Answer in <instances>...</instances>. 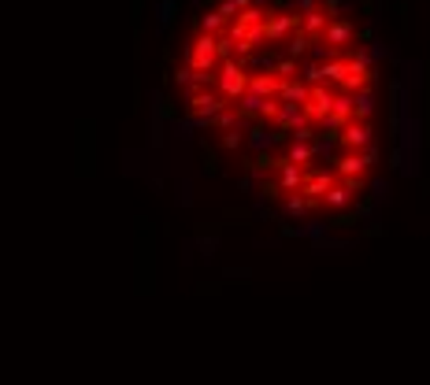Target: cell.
I'll list each match as a JSON object with an SVG mask.
<instances>
[{"mask_svg":"<svg viewBox=\"0 0 430 385\" xmlns=\"http://www.w3.org/2000/svg\"><path fill=\"white\" fill-rule=\"evenodd\" d=\"M308 82H301V78H285L282 85H278V104H304L308 100Z\"/></svg>","mask_w":430,"mask_h":385,"instance_id":"cell-13","label":"cell"},{"mask_svg":"<svg viewBox=\"0 0 430 385\" xmlns=\"http://www.w3.org/2000/svg\"><path fill=\"white\" fill-rule=\"evenodd\" d=\"M285 45H290V48H285V56H290V59H297V56H304L308 48H311V37L297 30V34H290V41H285Z\"/></svg>","mask_w":430,"mask_h":385,"instance_id":"cell-20","label":"cell"},{"mask_svg":"<svg viewBox=\"0 0 430 385\" xmlns=\"http://www.w3.org/2000/svg\"><path fill=\"white\" fill-rule=\"evenodd\" d=\"M175 82H178L182 89H186V93H193V89H201V78H197V74H193L189 67H178V71H175Z\"/></svg>","mask_w":430,"mask_h":385,"instance_id":"cell-26","label":"cell"},{"mask_svg":"<svg viewBox=\"0 0 430 385\" xmlns=\"http://www.w3.org/2000/svg\"><path fill=\"white\" fill-rule=\"evenodd\" d=\"M171 119V104L163 100V93H152V148L163 145V122Z\"/></svg>","mask_w":430,"mask_h":385,"instance_id":"cell-8","label":"cell"},{"mask_svg":"<svg viewBox=\"0 0 430 385\" xmlns=\"http://www.w3.org/2000/svg\"><path fill=\"white\" fill-rule=\"evenodd\" d=\"M197 248H201V255H212L219 248V234H197Z\"/></svg>","mask_w":430,"mask_h":385,"instance_id":"cell-29","label":"cell"},{"mask_svg":"<svg viewBox=\"0 0 430 385\" xmlns=\"http://www.w3.org/2000/svg\"><path fill=\"white\" fill-rule=\"evenodd\" d=\"M212 126H219V130H238V126H241L238 108H223V111H219L215 119H212Z\"/></svg>","mask_w":430,"mask_h":385,"instance_id":"cell-21","label":"cell"},{"mask_svg":"<svg viewBox=\"0 0 430 385\" xmlns=\"http://www.w3.org/2000/svg\"><path fill=\"white\" fill-rule=\"evenodd\" d=\"M297 30H301V15H278V11H267V19H264V41L267 45H278Z\"/></svg>","mask_w":430,"mask_h":385,"instance_id":"cell-4","label":"cell"},{"mask_svg":"<svg viewBox=\"0 0 430 385\" xmlns=\"http://www.w3.org/2000/svg\"><path fill=\"white\" fill-rule=\"evenodd\" d=\"M301 111H304V119L311 126H319L334 111V85H311L308 89V100L301 104Z\"/></svg>","mask_w":430,"mask_h":385,"instance_id":"cell-3","label":"cell"},{"mask_svg":"<svg viewBox=\"0 0 430 385\" xmlns=\"http://www.w3.org/2000/svg\"><path fill=\"white\" fill-rule=\"evenodd\" d=\"M186 104H189V111L197 115V119L212 122L215 115L227 108V100H223V93H201V89H193V93H186Z\"/></svg>","mask_w":430,"mask_h":385,"instance_id":"cell-6","label":"cell"},{"mask_svg":"<svg viewBox=\"0 0 430 385\" xmlns=\"http://www.w3.org/2000/svg\"><path fill=\"white\" fill-rule=\"evenodd\" d=\"M371 141H375L371 122H356V119H349V122H345V130H342V137H337V148H342V152H360V148H368Z\"/></svg>","mask_w":430,"mask_h":385,"instance_id":"cell-5","label":"cell"},{"mask_svg":"<svg viewBox=\"0 0 430 385\" xmlns=\"http://www.w3.org/2000/svg\"><path fill=\"white\" fill-rule=\"evenodd\" d=\"M308 119H304V111H301V104H282L278 108V115H275V126L282 134H293V130H301Z\"/></svg>","mask_w":430,"mask_h":385,"instance_id":"cell-11","label":"cell"},{"mask_svg":"<svg viewBox=\"0 0 430 385\" xmlns=\"http://www.w3.org/2000/svg\"><path fill=\"white\" fill-rule=\"evenodd\" d=\"M386 192H389V186H386V182H375V186H371V197H379V200H386Z\"/></svg>","mask_w":430,"mask_h":385,"instance_id":"cell-31","label":"cell"},{"mask_svg":"<svg viewBox=\"0 0 430 385\" xmlns=\"http://www.w3.org/2000/svg\"><path fill=\"white\" fill-rule=\"evenodd\" d=\"M249 267H227V278H249Z\"/></svg>","mask_w":430,"mask_h":385,"instance_id":"cell-30","label":"cell"},{"mask_svg":"<svg viewBox=\"0 0 430 385\" xmlns=\"http://www.w3.org/2000/svg\"><path fill=\"white\" fill-rule=\"evenodd\" d=\"M230 27V22L219 15V11H208V15H201V34H223Z\"/></svg>","mask_w":430,"mask_h":385,"instance_id":"cell-22","label":"cell"},{"mask_svg":"<svg viewBox=\"0 0 430 385\" xmlns=\"http://www.w3.org/2000/svg\"><path fill=\"white\" fill-rule=\"evenodd\" d=\"M215 93H223L227 104H238V100L249 93V71H245L238 59H223V63H219Z\"/></svg>","mask_w":430,"mask_h":385,"instance_id":"cell-1","label":"cell"},{"mask_svg":"<svg viewBox=\"0 0 430 385\" xmlns=\"http://www.w3.org/2000/svg\"><path fill=\"white\" fill-rule=\"evenodd\" d=\"M245 141H249L253 152H267L271 145H275V141H282V134H267L264 126H253V130L245 134Z\"/></svg>","mask_w":430,"mask_h":385,"instance_id":"cell-19","label":"cell"},{"mask_svg":"<svg viewBox=\"0 0 430 385\" xmlns=\"http://www.w3.org/2000/svg\"><path fill=\"white\" fill-rule=\"evenodd\" d=\"M278 85H282V78L275 71L249 74V93H256V97H278Z\"/></svg>","mask_w":430,"mask_h":385,"instance_id":"cell-12","label":"cell"},{"mask_svg":"<svg viewBox=\"0 0 430 385\" xmlns=\"http://www.w3.org/2000/svg\"><path fill=\"white\" fill-rule=\"evenodd\" d=\"M327 15H323V8H311V11H301V34H308L311 41H316V34L327 30Z\"/></svg>","mask_w":430,"mask_h":385,"instance_id":"cell-16","label":"cell"},{"mask_svg":"<svg viewBox=\"0 0 430 385\" xmlns=\"http://www.w3.org/2000/svg\"><path fill=\"white\" fill-rule=\"evenodd\" d=\"M323 41H327L330 52H337V48H345V45L356 41V27L349 19H330L327 30H323Z\"/></svg>","mask_w":430,"mask_h":385,"instance_id":"cell-7","label":"cell"},{"mask_svg":"<svg viewBox=\"0 0 430 385\" xmlns=\"http://www.w3.org/2000/svg\"><path fill=\"white\" fill-rule=\"evenodd\" d=\"M297 230H301V237H308V241H323V237H327V223H304Z\"/></svg>","mask_w":430,"mask_h":385,"instance_id":"cell-27","label":"cell"},{"mask_svg":"<svg viewBox=\"0 0 430 385\" xmlns=\"http://www.w3.org/2000/svg\"><path fill=\"white\" fill-rule=\"evenodd\" d=\"M311 208H316V200H308L304 192H285V197H282V211L293 215V219H297V215H304V211H311Z\"/></svg>","mask_w":430,"mask_h":385,"instance_id":"cell-18","label":"cell"},{"mask_svg":"<svg viewBox=\"0 0 430 385\" xmlns=\"http://www.w3.org/2000/svg\"><path fill=\"white\" fill-rule=\"evenodd\" d=\"M375 115V89H360V93H353V119L356 122H371Z\"/></svg>","mask_w":430,"mask_h":385,"instance_id":"cell-14","label":"cell"},{"mask_svg":"<svg viewBox=\"0 0 430 385\" xmlns=\"http://www.w3.org/2000/svg\"><path fill=\"white\" fill-rule=\"evenodd\" d=\"M285 163H293V167H304V163H311L316 160V141H293L290 148H285V156H282Z\"/></svg>","mask_w":430,"mask_h":385,"instance_id":"cell-15","label":"cell"},{"mask_svg":"<svg viewBox=\"0 0 430 385\" xmlns=\"http://www.w3.org/2000/svg\"><path fill=\"white\" fill-rule=\"evenodd\" d=\"M275 171H278V182H275V186H278L282 192H301L304 174H308L304 167H293V163H285V160H282V163L275 167Z\"/></svg>","mask_w":430,"mask_h":385,"instance_id":"cell-10","label":"cell"},{"mask_svg":"<svg viewBox=\"0 0 430 385\" xmlns=\"http://www.w3.org/2000/svg\"><path fill=\"white\" fill-rule=\"evenodd\" d=\"M330 115H337V119H353V93H334V111Z\"/></svg>","mask_w":430,"mask_h":385,"instance_id":"cell-24","label":"cell"},{"mask_svg":"<svg viewBox=\"0 0 430 385\" xmlns=\"http://www.w3.org/2000/svg\"><path fill=\"white\" fill-rule=\"evenodd\" d=\"M323 204H327V208H334V211L349 208V204H353V189H349V182H334L330 192L323 197Z\"/></svg>","mask_w":430,"mask_h":385,"instance_id":"cell-17","label":"cell"},{"mask_svg":"<svg viewBox=\"0 0 430 385\" xmlns=\"http://www.w3.org/2000/svg\"><path fill=\"white\" fill-rule=\"evenodd\" d=\"M241 141H245V130L238 126V130H223L219 134V148L223 152H234V148H241Z\"/></svg>","mask_w":430,"mask_h":385,"instance_id":"cell-25","label":"cell"},{"mask_svg":"<svg viewBox=\"0 0 430 385\" xmlns=\"http://www.w3.org/2000/svg\"><path fill=\"white\" fill-rule=\"evenodd\" d=\"M375 163H379V145L371 141V145L360 148V152H342V156L334 160V174L342 178V182L345 178H363Z\"/></svg>","mask_w":430,"mask_h":385,"instance_id":"cell-2","label":"cell"},{"mask_svg":"<svg viewBox=\"0 0 430 385\" xmlns=\"http://www.w3.org/2000/svg\"><path fill=\"white\" fill-rule=\"evenodd\" d=\"M334 182H337V174H334V171H316V174H304V186H301V192H304L308 200L327 197Z\"/></svg>","mask_w":430,"mask_h":385,"instance_id":"cell-9","label":"cell"},{"mask_svg":"<svg viewBox=\"0 0 430 385\" xmlns=\"http://www.w3.org/2000/svg\"><path fill=\"white\" fill-rule=\"evenodd\" d=\"M175 15H178V0H160V4H156V22H160V27H171Z\"/></svg>","mask_w":430,"mask_h":385,"instance_id":"cell-23","label":"cell"},{"mask_svg":"<svg viewBox=\"0 0 430 385\" xmlns=\"http://www.w3.org/2000/svg\"><path fill=\"white\" fill-rule=\"evenodd\" d=\"M275 74L285 82V78H297V59H290V56H282L278 63H275Z\"/></svg>","mask_w":430,"mask_h":385,"instance_id":"cell-28","label":"cell"}]
</instances>
